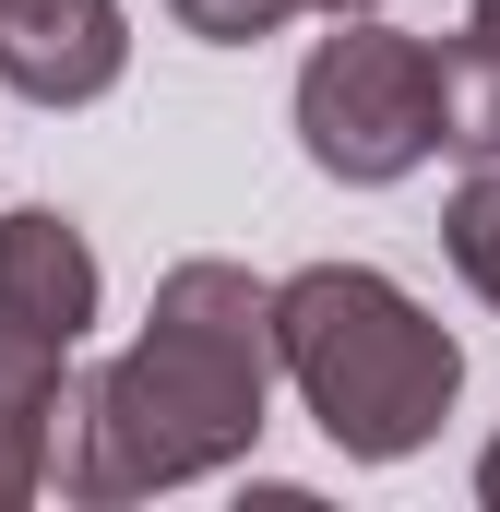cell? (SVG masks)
<instances>
[{
    "label": "cell",
    "instance_id": "cell-1",
    "mask_svg": "<svg viewBox=\"0 0 500 512\" xmlns=\"http://www.w3.org/2000/svg\"><path fill=\"white\" fill-rule=\"evenodd\" d=\"M262 382H274V286H250L239 262H179L155 286V334L60 405L72 441H48V477L72 501L179 489V477L250 453Z\"/></svg>",
    "mask_w": 500,
    "mask_h": 512
},
{
    "label": "cell",
    "instance_id": "cell-2",
    "mask_svg": "<svg viewBox=\"0 0 500 512\" xmlns=\"http://www.w3.org/2000/svg\"><path fill=\"white\" fill-rule=\"evenodd\" d=\"M274 358H286V382L310 393L322 441L358 453V465L417 453V441L441 429L453 382H465L453 334H441L393 274H370V262H310V274H286V286H274Z\"/></svg>",
    "mask_w": 500,
    "mask_h": 512
},
{
    "label": "cell",
    "instance_id": "cell-3",
    "mask_svg": "<svg viewBox=\"0 0 500 512\" xmlns=\"http://www.w3.org/2000/svg\"><path fill=\"white\" fill-rule=\"evenodd\" d=\"M298 143H310L322 179H358V191L405 179L417 155L453 143V131H441V48H417V36H393V24L322 36L310 72H298Z\"/></svg>",
    "mask_w": 500,
    "mask_h": 512
},
{
    "label": "cell",
    "instance_id": "cell-4",
    "mask_svg": "<svg viewBox=\"0 0 500 512\" xmlns=\"http://www.w3.org/2000/svg\"><path fill=\"white\" fill-rule=\"evenodd\" d=\"M131 60L120 0H0V84L36 96V108H84L108 96Z\"/></svg>",
    "mask_w": 500,
    "mask_h": 512
},
{
    "label": "cell",
    "instance_id": "cell-5",
    "mask_svg": "<svg viewBox=\"0 0 500 512\" xmlns=\"http://www.w3.org/2000/svg\"><path fill=\"white\" fill-rule=\"evenodd\" d=\"M0 322H24L48 346H84V322H96V251L36 203L0 215Z\"/></svg>",
    "mask_w": 500,
    "mask_h": 512
},
{
    "label": "cell",
    "instance_id": "cell-6",
    "mask_svg": "<svg viewBox=\"0 0 500 512\" xmlns=\"http://www.w3.org/2000/svg\"><path fill=\"white\" fill-rule=\"evenodd\" d=\"M60 358H72V346H48V334L0 322V501H24V489L48 477V417H60Z\"/></svg>",
    "mask_w": 500,
    "mask_h": 512
},
{
    "label": "cell",
    "instance_id": "cell-7",
    "mask_svg": "<svg viewBox=\"0 0 500 512\" xmlns=\"http://www.w3.org/2000/svg\"><path fill=\"white\" fill-rule=\"evenodd\" d=\"M441 131H453V155L500 167V36H477V24L441 48Z\"/></svg>",
    "mask_w": 500,
    "mask_h": 512
},
{
    "label": "cell",
    "instance_id": "cell-8",
    "mask_svg": "<svg viewBox=\"0 0 500 512\" xmlns=\"http://www.w3.org/2000/svg\"><path fill=\"white\" fill-rule=\"evenodd\" d=\"M453 262H465V286L500 310V167H477L465 203H453Z\"/></svg>",
    "mask_w": 500,
    "mask_h": 512
},
{
    "label": "cell",
    "instance_id": "cell-9",
    "mask_svg": "<svg viewBox=\"0 0 500 512\" xmlns=\"http://www.w3.org/2000/svg\"><path fill=\"white\" fill-rule=\"evenodd\" d=\"M167 12H179L191 36H215V48H250V36H274L298 0H167Z\"/></svg>",
    "mask_w": 500,
    "mask_h": 512
},
{
    "label": "cell",
    "instance_id": "cell-10",
    "mask_svg": "<svg viewBox=\"0 0 500 512\" xmlns=\"http://www.w3.org/2000/svg\"><path fill=\"white\" fill-rule=\"evenodd\" d=\"M477 501H500V441H489V465H477Z\"/></svg>",
    "mask_w": 500,
    "mask_h": 512
},
{
    "label": "cell",
    "instance_id": "cell-11",
    "mask_svg": "<svg viewBox=\"0 0 500 512\" xmlns=\"http://www.w3.org/2000/svg\"><path fill=\"white\" fill-rule=\"evenodd\" d=\"M465 24H477V36H500V0H477V12H465Z\"/></svg>",
    "mask_w": 500,
    "mask_h": 512
},
{
    "label": "cell",
    "instance_id": "cell-12",
    "mask_svg": "<svg viewBox=\"0 0 500 512\" xmlns=\"http://www.w3.org/2000/svg\"><path fill=\"white\" fill-rule=\"evenodd\" d=\"M322 12H381V0H322Z\"/></svg>",
    "mask_w": 500,
    "mask_h": 512
}]
</instances>
